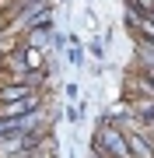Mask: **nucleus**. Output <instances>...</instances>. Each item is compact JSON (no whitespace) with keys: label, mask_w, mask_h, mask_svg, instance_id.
<instances>
[{"label":"nucleus","mask_w":154,"mask_h":158,"mask_svg":"<svg viewBox=\"0 0 154 158\" xmlns=\"http://www.w3.org/2000/svg\"><path fill=\"white\" fill-rule=\"evenodd\" d=\"M39 106H42V91L32 98H21V102H0V119H21L25 113H32Z\"/></svg>","instance_id":"1"},{"label":"nucleus","mask_w":154,"mask_h":158,"mask_svg":"<svg viewBox=\"0 0 154 158\" xmlns=\"http://www.w3.org/2000/svg\"><path fill=\"white\" fill-rule=\"evenodd\" d=\"M39 95V88H28V85H0V102H21V98H32Z\"/></svg>","instance_id":"2"},{"label":"nucleus","mask_w":154,"mask_h":158,"mask_svg":"<svg viewBox=\"0 0 154 158\" xmlns=\"http://www.w3.org/2000/svg\"><path fill=\"white\" fill-rule=\"evenodd\" d=\"M46 42H49V32L46 28H32L28 35H25V46H28V49H42Z\"/></svg>","instance_id":"3"},{"label":"nucleus","mask_w":154,"mask_h":158,"mask_svg":"<svg viewBox=\"0 0 154 158\" xmlns=\"http://www.w3.org/2000/svg\"><path fill=\"white\" fill-rule=\"evenodd\" d=\"M21 53H25V63H28V70H42V49H28V46L21 42Z\"/></svg>","instance_id":"4"},{"label":"nucleus","mask_w":154,"mask_h":158,"mask_svg":"<svg viewBox=\"0 0 154 158\" xmlns=\"http://www.w3.org/2000/svg\"><path fill=\"white\" fill-rule=\"evenodd\" d=\"M0 137H7V119H0Z\"/></svg>","instance_id":"5"},{"label":"nucleus","mask_w":154,"mask_h":158,"mask_svg":"<svg viewBox=\"0 0 154 158\" xmlns=\"http://www.w3.org/2000/svg\"><path fill=\"white\" fill-rule=\"evenodd\" d=\"M144 18H147V21H151V25H154V11H151V14H144Z\"/></svg>","instance_id":"6"}]
</instances>
